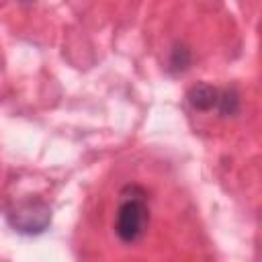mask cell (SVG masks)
Wrapping results in <instances>:
<instances>
[{"mask_svg":"<svg viewBox=\"0 0 262 262\" xmlns=\"http://www.w3.org/2000/svg\"><path fill=\"white\" fill-rule=\"evenodd\" d=\"M149 225V205L145 194L125 196L115 213V233L123 244H135L143 237Z\"/></svg>","mask_w":262,"mask_h":262,"instance_id":"cell-1","label":"cell"},{"mask_svg":"<svg viewBox=\"0 0 262 262\" xmlns=\"http://www.w3.org/2000/svg\"><path fill=\"white\" fill-rule=\"evenodd\" d=\"M8 225L23 235H39L51 223V209L41 199H27L16 203L6 213Z\"/></svg>","mask_w":262,"mask_h":262,"instance_id":"cell-2","label":"cell"},{"mask_svg":"<svg viewBox=\"0 0 262 262\" xmlns=\"http://www.w3.org/2000/svg\"><path fill=\"white\" fill-rule=\"evenodd\" d=\"M219 94H221L219 88H215L211 84H205V82H199V84L188 88L186 100L194 111H213V108H217Z\"/></svg>","mask_w":262,"mask_h":262,"instance_id":"cell-3","label":"cell"},{"mask_svg":"<svg viewBox=\"0 0 262 262\" xmlns=\"http://www.w3.org/2000/svg\"><path fill=\"white\" fill-rule=\"evenodd\" d=\"M217 111L223 117H233L239 113V94L235 88H225L219 94V102H217Z\"/></svg>","mask_w":262,"mask_h":262,"instance_id":"cell-4","label":"cell"},{"mask_svg":"<svg viewBox=\"0 0 262 262\" xmlns=\"http://www.w3.org/2000/svg\"><path fill=\"white\" fill-rule=\"evenodd\" d=\"M190 49L186 47V45H174V49L170 51V70L174 72V74H178V72H184V70H188V66H190Z\"/></svg>","mask_w":262,"mask_h":262,"instance_id":"cell-5","label":"cell"}]
</instances>
